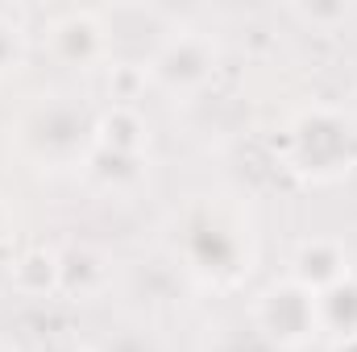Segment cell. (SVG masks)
Segmentation results:
<instances>
[{"mask_svg": "<svg viewBox=\"0 0 357 352\" xmlns=\"http://www.w3.org/2000/svg\"><path fill=\"white\" fill-rule=\"evenodd\" d=\"M258 328L278 344H299L316 328V298L299 282H274L258 303Z\"/></svg>", "mask_w": 357, "mask_h": 352, "instance_id": "2", "label": "cell"}, {"mask_svg": "<svg viewBox=\"0 0 357 352\" xmlns=\"http://www.w3.org/2000/svg\"><path fill=\"white\" fill-rule=\"evenodd\" d=\"M21 33H25V29H21L8 13H0V71H8V67L21 58V46H25Z\"/></svg>", "mask_w": 357, "mask_h": 352, "instance_id": "6", "label": "cell"}, {"mask_svg": "<svg viewBox=\"0 0 357 352\" xmlns=\"http://www.w3.org/2000/svg\"><path fill=\"white\" fill-rule=\"evenodd\" d=\"M291 17L320 33V29H337L341 21H349V4H295Z\"/></svg>", "mask_w": 357, "mask_h": 352, "instance_id": "5", "label": "cell"}, {"mask_svg": "<svg viewBox=\"0 0 357 352\" xmlns=\"http://www.w3.org/2000/svg\"><path fill=\"white\" fill-rule=\"evenodd\" d=\"M46 38H50V50L59 63L67 67H91L100 58H108V25H104V13L96 8H71V13H59L50 25H46Z\"/></svg>", "mask_w": 357, "mask_h": 352, "instance_id": "1", "label": "cell"}, {"mask_svg": "<svg viewBox=\"0 0 357 352\" xmlns=\"http://www.w3.org/2000/svg\"><path fill=\"white\" fill-rule=\"evenodd\" d=\"M112 129H116V137H108L104 145H112V150H121V154H125V150H137V145H142V137H133V133H146V129H142V120H137V116H133L129 108H112V112L104 116L100 133H112Z\"/></svg>", "mask_w": 357, "mask_h": 352, "instance_id": "4", "label": "cell"}, {"mask_svg": "<svg viewBox=\"0 0 357 352\" xmlns=\"http://www.w3.org/2000/svg\"><path fill=\"white\" fill-rule=\"evenodd\" d=\"M154 79L167 88H199L212 79L216 71V50L208 46V38H199L195 29H178L175 38L162 42V50L154 54Z\"/></svg>", "mask_w": 357, "mask_h": 352, "instance_id": "3", "label": "cell"}]
</instances>
